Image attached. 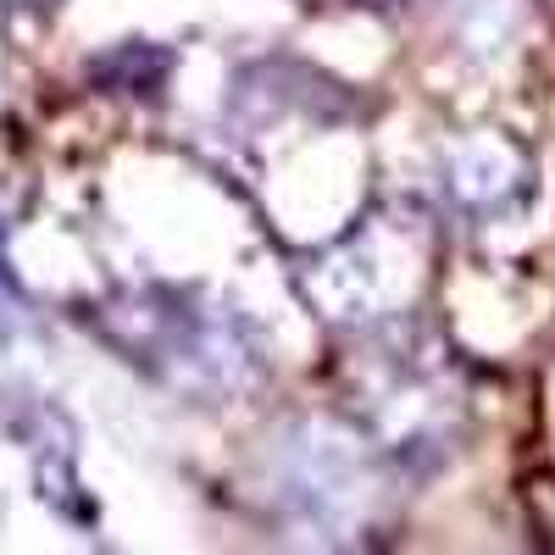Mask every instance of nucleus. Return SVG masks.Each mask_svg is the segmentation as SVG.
<instances>
[{
	"instance_id": "f257e3e1",
	"label": "nucleus",
	"mask_w": 555,
	"mask_h": 555,
	"mask_svg": "<svg viewBox=\"0 0 555 555\" xmlns=\"http://www.w3.org/2000/svg\"><path fill=\"white\" fill-rule=\"evenodd\" d=\"M12 322H17V295H12L7 267H0V334H12Z\"/></svg>"
}]
</instances>
